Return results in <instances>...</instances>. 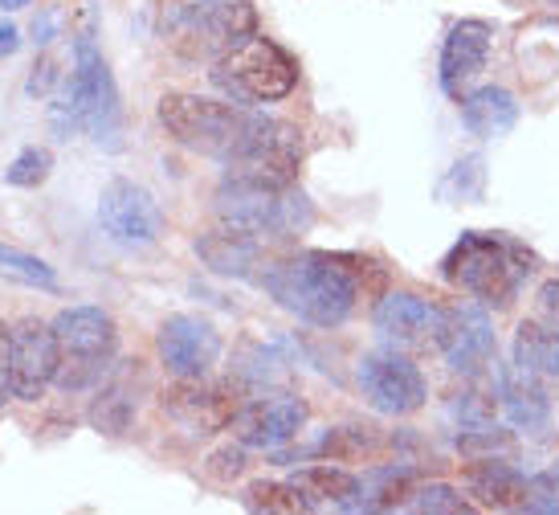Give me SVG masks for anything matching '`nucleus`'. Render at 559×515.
<instances>
[{
  "instance_id": "dca6fc26",
  "label": "nucleus",
  "mask_w": 559,
  "mask_h": 515,
  "mask_svg": "<svg viewBox=\"0 0 559 515\" xmlns=\"http://www.w3.org/2000/svg\"><path fill=\"white\" fill-rule=\"evenodd\" d=\"M490 42H495V25L490 21H478V16L457 21L450 37H445V46H441V91L462 98V91L486 70Z\"/></svg>"
},
{
  "instance_id": "2f4dec72",
  "label": "nucleus",
  "mask_w": 559,
  "mask_h": 515,
  "mask_svg": "<svg viewBox=\"0 0 559 515\" xmlns=\"http://www.w3.org/2000/svg\"><path fill=\"white\" fill-rule=\"evenodd\" d=\"M450 418L462 430H474V425H490L495 422V401L486 393H457L450 401Z\"/></svg>"
},
{
  "instance_id": "2eb2a0df",
  "label": "nucleus",
  "mask_w": 559,
  "mask_h": 515,
  "mask_svg": "<svg viewBox=\"0 0 559 515\" xmlns=\"http://www.w3.org/2000/svg\"><path fill=\"white\" fill-rule=\"evenodd\" d=\"M498 385V406L507 409V418L519 434L527 437H547L551 430V397L544 389V376H535L523 364H498L495 373Z\"/></svg>"
},
{
  "instance_id": "a878e982",
  "label": "nucleus",
  "mask_w": 559,
  "mask_h": 515,
  "mask_svg": "<svg viewBox=\"0 0 559 515\" xmlns=\"http://www.w3.org/2000/svg\"><path fill=\"white\" fill-rule=\"evenodd\" d=\"M437 197L450 204H478L486 197V160L481 156H462L453 164L441 185H437Z\"/></svg>"
},
{
  "instance_id": "473e14b6",
  "label": "nucleus",
  "mask_w": 559,
  "mask_h": 515,
  "mask_svg": "<svg viewBox=\"0 0 559 515\" xmlns=\"http://www.w3.org/2000/svg\"><path fill=\"white\" fill-rule=\"evenodd\" d=\"M531 512H559V463L531 475Z\"/></svg>"
},
{
  "instance_id": "6ab92c4d",
  "label": "nucleus",
  "mask_w": 559,
  "mask_h": 515,
  "mask_svg": "<svg viewBox=\"0 0 559 515\" xmlns=\"http://www.w3.org/2000/svg\"><path fill=\"white\" fill-rule=\"evenodd\" d=\"M143 381H147V376H143V360H123V364L110 373V381L98 389V397H94V406H91V425L98 434L119 437L131 430L135 413H140Z\"/></svg>"
},
{
  "instance_id": "4be33fe9",
  "label": "nucleus",
  "mask_w": 559,
  "mask_h": 515,
  "mask_svg": "<svg viewBox=\"0 0 559 515\" xmlns=\"http://www.w3.org/2000/svg\"><path fill=\"white\" fill-rule=\"evenodd\" d=\"M417 495V470L413 467H376L368 479H359L356 495L347 500L343 512H392Z\"/></svg>"
},
{
  "instance_id": "bb28decb",
  "label": "nucleus",
  "mask_w": 559,
  "mask_h": 515,
  "mask_svg": "<svg viewBox=\"0 0 559 515\" xmlns=\"http://www.w3.org/2000/svg\"><path fill=\"white\" fill-rule=\"evenodd\" d=\"M237 373L249 385H278V381L290 376V356L282 352V343H249Z\"/></svg>"
},
{
  "instance_id": "7ed1b4c3",
  "label": "nucleus",
  "mask_w": 559,
  "mask_h": 515,
  "mask_svg": "<svg viewBox=\"0 0 559 515\" xmlns=\"http://www.w3.org/2000/svg\"><path fill=\"white\" fill-rule=\"evenodd\" d=\"M531 270H535V258L519 242L502 234H478V230L457 237L453 250L441 258V274L486 307H511Z\"/></svg>"
},
{
  "instance_id": "c85d7f7f",
  "label": "nucleus",
  "mask_w": 559,
  "mask_h": 515,
  "mask_svg": "<svg viewBox=\"0 0 559 515\" xmlns=\"http://www.w3.org/2000/svg\"><path fill=\"white\" fill-rule=\"evenodd\" d=\"M49 172H53V152L33 143V148H21L13 164L4 168V185L37 188V185H46V180H49Z\"/></svg>"
},
{
  "instance_id": "4468645a",
  "label": "nucleus",
  "mask_w": 559,
  "mask_h": 515,
  "mask_svg": "<svg viewBox=\"0 0 559 515\" xmlns=\"http://www.w3.org/2000/svg\"><path fill=\"white\" fill-rule=\"evenodd\" d=\"M58 376V336L53 324L21 319L13 328V397L41 401Z\"/></svg>"
},
{
  "instance_id": "9d476101",
  "label": "nucleus",
  "mask_w": 559,
  "mask_h": 515,
  "mask_svg": "<svg viewBox=\"0 0 559 515\" xmlns=\"http://www.w3.org/2000/svg\"><path fill=\"white\" fill-rule=\"evenodd\" d=\"M356 381H359V393H364V401L376 409V413H384V418H408V413H417L425 406V376L413 360L404 356V352H372V356L359 360L356 368Z\"/></svg>"
},
{
  "instance_id": "5701e85b",
  "label": "nucleus",
  "mask_w": 559,
  "mask_h": 515,
  "mask_svg": "<svg viewBox=\"0 0 559 515\" xmlns=\"http://www.w3.org/2000/svg\"><path fill=\"white\" fill-rule=\"evenodd\" d=\"M514 364L531 368L544 381H559V328L544 315H531L514 331Z\"/></svg>"
},
{
  "instance_id": "c9c22d12",
  "label": "nucleus",
  "mask_w": 559,
  "mask_h": 515,
  "mask_svg": "<svg viewBox=\"0 0 559 515\" xmlns=\"http://www.w3.org/2000/svg\"><path fill=\"white\" fill-rule=\"evenodd\" d=\"M535 315H544L547 324H556L559 328V279L539 286V307H535Z\"/></svg>"
},
{
  "instance_id": "20e7f679",
  "label": "nucleus",
  "mask_w": 559,
  "mask_h": 515,
  "mask_svg": "<svg viewBox=\"0 0 559 515\" xmlns=\"http://www.w3.org/2000/svg\"><path fill=\"white\" fill-rule=\"evenodd\" d=\"M213 82L241 107L258 103H282L298 86V62L286 49L265 37V33H246L241 42L213 58Z\"/></svg>"
},
{
  "instance_id": "412c9836",
  "label": "nucleus",
  "mask_w": 559,
  "mask_h": 515,
  "mask_svg": "<svg viewBox=\"0 0 559 515\" xmlns=\"http://www.w3.org/2000/svg\"><path fill=\"white\" fill-rule=\"evenodd\" d=\"M462 124L469 136L478 140H498V136H511L519 124V98L502 86H478L462 98Z\"/></svg>"
},
{
  "instance_id": "58836bf2",
  "label": "nucleus",
  "mask_w": 559,
  "mask_h": 515,
  "mask_svg": "<svg viewBox=\"0 0 559 515\" xmlns=\"http://www.w3.org/2000/svg\"><path fill=\"white\" fill-rule=\"evenodd\" d=\"M29 0H0V9H25Z\"/></svg>"
},
{
  "instance_id": "393cba45",
  "label": "nucleus",
  "mask_w": 559,
  "mask_h": 515,
  "mask_svg": "<svg viewBox=\"0 0 559 515\" xmlns=\"http://www.w3.org/2000/svg\"><path fill=\"white\" fill-rule=\"evenodd\" d=\"M457 454L466 463H514L519 458V437L511 430H498L495 422L474 425V430L457 434Z\"/></svg>"
},
{
  "instance_id": "c756f323",
  "label": "nucleus",
  "mask_w": 559,
  "mask_h": 515,
  "mask_svg": "<svg viewBox=\"0 0 559 515\" xmlns=\"http://www.w3.org/2000/svg\"><path fill=\"white\" fill-rule=\"evenodd\" d=\"M0 270H9V274H21L25 282H37V286H58V274H53V266L41 262V258H33L25 250H13V246H0Z\"/></svg>"
},
{
  "instance_id": "f8f14e48",
  "label": "nucleus",
  "mask_w": 559,
  "mask_h": 515,
  "mask_svg": "<svg viewBox=\"0 0 559 515\" xmlns=\"http://www.w3.org/2000/svg\"><path fill=\"white\" fill-rule=\"evenodd\" d=\"M307 418H311V406L302 397H295V393H270V397H258V401L237 409L229 430H234L241 446L278 450V446H286V442H295L302 434Z\"/></svg>"
},
{
  "instance_id": "9b49d317",
  "label": "nucleus",
  "mask_w": 559,
  "mask_h": 515,
  "mask_svg": "<svg viewBox=\"0 0 559 515\" xmlns=\"http://www.w3.org/2000/svg\"><path fill=\"white\" fill-rule=\"evenodd\" d=\"M159 406L176 425L192 434H217L237 418V389L234 385H213L204 376H176V385L164 389Z\"/></svg>"
},
{
  "instance_id": "4c0bfd02",
  "label": "nucleus",
  "mask_w": 559,
  "mask_h": 515,
  "mask_svg": "<svg viewBox=\"0 0 559 515\" xmlns=\"http://www.w3.org/2000/svg\"><path fill=\"white\" fill-rule=\"evenodd\" d=\"M53 30H58V16H53V13L37 16V21H33V42H37V46L53 42Z\"/></svg>"
},
{
  "instance_id": "cd10ccee",
  "label": "nucleus",
  "mask_w": 559,
  "mask_h": 515,
  "mask_svg": "<svg viewBox=\"0 0 559 515\" xmlns=\"http://www.w3.org/2000/svg\"><path fill=\"white\" fill-rule=\"evenodd\" d=\"M249 512H307V503L298 495L290 483H270V479H258V483L246 487V495H241Z\"/></svg>"
},
{
  "instance_id": "0eeeda50",
  "label": "nucleus",
  "mask_w": 559,
  "mask_h": 515,
  "mask_svg": "<svg viewBox=\"0 0 559 515\" xmlns=\"http://www.w3.org/2000/svg\"><path fill=\"white\" fill-rule=\"evenodd\" d=\"M168 42L185 58H217L253 33V9L241 0H185L164 21Z\"/></svg>"
},
{
  "instance_id": "f704fd0d",
  "label": "nucleus",
  "mask_w": 559,
  "mask_h": 515,
  "mask_svg": "<svg viewBox=\"0 0 559 515\" xmlns=\"http://www.w3.org/2000/svg\"><path fill=\"white\" fill-rule=\"evenodd\" d=\"M13 397V328L0 319V409Z\"/></svg>"
},
{
  "instance_id": "72a5a7b5",
  "label": "nucleus",
  "mask_w": 559,
  "mask_h": 515,
  "mask_svg": "<svg viewBox=\"0 0 559 515\" xmlns=\"http://www.w3.org/2000/svg\"><path fill=\"white\" fill-rule=\"evenodd\" d=\"M241 470H246V446H241V442H237V446H221V450L209 458V475L221 479V483H234Z\"/></svg>"
},
{
  "instance_id": "6e6552de",
  "label": "nucleus",
  "mask_w": 559,
  "mask_h": 515,
  "mask_svg": "<svg viewBox=\"0 0 559 515\" xmlns=\"http://www.w3.org/2000/svg\"><path fill=\"white\" fill-rule=\"evenodd\" d=\"M376 331L396 348V352H445L453 328V312L437 307L413 291H389L376 303Z\"/></svg>"
},
{
  "instance_id": "f03ea898",
  "label": "nucleus",
  "mask_w": 559,
  "mask_h": 515,
  "mask_svg": "<svg viewBox=\"0 0 559 515\" xmlns=\"http://www.w3.org/2000/svg\"><path fill=\"white\" fill-rule=\"evenodd\" d=\"M217 218L253 237H298L314 225V204L298 180L229 168L217 185Z\"/></svg>"
},
{
  "instance_id": "7c9ffc66",
  "label": "nucleus",
  "mask_w": 559,
  "mask_h": 515,
  "mask_svg": "<svg viewBox=\"0 0 559 515\" xmlns=\"http://www.w3.org/2000/svg\"><path fill=\"white\" fill-rule=\"evenodd\" d=\"M408 507H417V512H474V503L462 500V491H453L450 483H425L417 487V495L408 500Z\"/></svg>"
},
{
  "instance_id": "aec40b11",
  "label": "nucleus",
  "mask_w": 559,
  "mask_h": 515,
  "mask_svg": "<svg viewBox=\"0 0 559 515\" xmlns=\"http://www.w3.org/2000/svg\"><path fill=\"white\" fill-rule=\"evenodd\" d=\"M462 483L478 507L490 512H531V479L519 475L514 463H469Z\"/></svg>"
},
{
  "instance_id": "e433bc0d",
  "label": "nucleus",
  "mask_w": 559,
  "mask_h": 515,
  "mask_svg": "<svg viewBox=\"0 0 559 515\" xmlns=\"http://www.w3.org/2000/svg\"><path fill=\"white\" fill-rule=\"evenodd\" d=\"M16 49H21V30L13 21H0V58H13Z\"/></svg>"
},
{
  "instance_id": "ddd939ff",
  "label": "nucleus",
  "mask_w": 559,
  "mask_h": 515,
  "mask_svg": "<svg viewBox=\"0 0 559 515\" xmlns=\"http://www.w3.org/2000/svg\"><path fill=\"white\" fill-rule=\"evenodd\" d=\"M156 352L171 376H209L221 360V331L204 315H168L156 331Z\"/></svg>"
},
{
  "instance_id": "423d86ee",
  "label": "nucleus",
  "mask_w": 559,
  "mask_h": 515,
  "mask_svg": "<svg viewBox=\"0 0 559 515\" xmlns=\"http://www.w3.org/2000/svg\"><path fill=\"white\" fill-rule=\"evenodd\" d=\"M58 336V376L53 385L62 393H82L98 385L115 364L119 352V328L103 307H66L53 319Z\"/></svg>"
},
{
  "instance_id": "b1692460",
  "label": "nucleus",
  "mask_w": 559,
  "mask_h": 515,
  "mask_svg": "<svg viewBox=\"0 0 559 515\" xmlns=\"http://www.w3.org/2000/svg\"><path fill=\"white\" fill-rule=\"evenodd\" d=\"M290 487L302 495L307 512H314V507H347V500L356 495L359 479L352 470L340 467H302L290 475Z\"/></svg>"
},
{
  "instance_id": "39448f33",
  "label": "nucleus",
  "mask_w": 559,
  "mask_h": 515,
  "mask_svg": "<svg viewBox=\"0 0 559 515\" xmlns=\"http://www.w3.org/2000/svg\"><path fill=\"white\" fill-rule=\"evenodd\" d=\"M62 103L70 107L74 124L91 136L103 152L123 148V107H119V86L110 74L103 49L94 46L91 33H82L74 42V70L66 79Z\"/></svg>"
},
{
  "instance_id": "1a4fd4ad",
  "label": "nucleus",
  "mask_w": 559,
  "mask_h": 515,
  "mask_svg": "<svg viewBox=\"0 0 559 515\" xmlns=\"http://www.w3.org/2000/svg\"><path fill=\"white\" fill-rule=\"evenodd\" d=\"M98 225L123 250H147L164 237V209L143 185L115 176L98 197Z\"/></svg>"
},
{
  "instance_id": "f3484780",
  "label": "nucleus",
  "mask_w": 559,
  "mask_h": 515,
  "mask_svg": "<svg viewBox=\"0 0 559 515\" xmlns=\"http://www.w3.org/2000/svg\"><path fill=\"white\" fill-rule=\"evenodd\" d=\"M192 250L213 274H225V279H258L265 270V237H253L246 230H213V234H201L192 242Z\"/></svg>"
},
{
  "instance_id": "f257e3e1",
  "label": "nucleus",
  "mask_w": 559,
  "mask_h": 515,
  "mask_svg": "<svg viewBox=\"0 0 559 515\" xmlns=\"http://www.w3.org/2000/svg\"><path fill=\"white\" fill-rule=\"evenodd\" d=\"M258 286L282 312L298 315L311 328H340L356 315L359 299L380 295L384 266L352 250H302L265 262Z\"/></svg>"
},
{
  "instance_id": "ea45409f",
  "label": "nucleus",
  "mask_w": 559,
  "mask_h": 515,
  "mask_svg": "<svg viewBox=\"0 0 559 515\" xmlns=\"http://www.w3.org/2000/svg\"><path fill=\"white\" fill-rule=\"evenodd\" d=\"M547 4H559V0H547Z\"/></svg>"
},
{
  "instance_id": "a211bd4d",
  "label": "nucleus",
  "mask_w": 559,
  "mask_h": 515,
  "mask_svg": "<svg viewBox=\"0 0 559 515\" xmlns=\"http://www.w3.org/2000/svg\"><path fill=\"white\" fill-rule=\"evenodd\" d=\"M498 352L495 340V324L486 307L478 303H466L453 312V328H450V343H445V360L457 376H481L490 368V360Z\"/></svg>"
}]
</instances>
